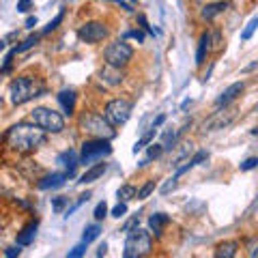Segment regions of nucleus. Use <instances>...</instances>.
I'll use <instances>...</instances> for the list:
<instances>
[{
  "label": "nucleus",
  "instance_id": "c85d7f7f",
  "mask_svg": "<svg viewBox=\"0 0 258 258\" xmlns=\"http://www.w3.org/2000/svg\"><path fill=\"white\" fill-rule=\"evenodd\" d=\"M153 189H155V181H147L142 185V187L138 189V200H147L151 194H153Z\"/></svg>",
  "mask_w": 258,
  "mask_h": 258
},
{
  "label": "nucleus",
  "instance_id": "6ab92c4d",
  "mask_svg": "<svg viewBox=\"0 0 258 258\" xmlns=\"http://www.w3.org/2000/svg\"><path fill=\"white\" fill-rule=\"evenodd\" d=\"M106 170H108V164H95V166L88 168L82 176H80L78 183H82V185L84 183H93V181L99 179V176H103V172H106Z\"/></svg>",
  "mask_w": 258,
  "mask_h": 258
},
{
  "label": "nucleus",
  "instance_id": "423d86ee",
  "mask_svg": "<svg viewBox=\"0 0 258 258\" xmlns=\"http://www.w3.org/2000/svg\"><path fill=\"white\" fill-rule=\"evenodd\" d=\"M110 153H112L110 140H101V138L86 140V142L82 144V153H80V164L93 166L95 161H99V159H103V157H108Z\"/></svg>",
  "mask_w": 258,
  "mask_h": 258
},
{
  "label": "nucleus",
  "instance_id": "20e7f679",
  "mask_svg": "<svg viewBox=\"0 0 258 258\" xmlns=\"http://www.w3.org/2000/svg\"><path fill=\"white\" fill-rule=\"evenodd\" d=\"M80 129L95 136V138H101V140H112L116 136L114 127L108 123V118L95 114V112H84V114L80 116Z\"/></svg>",
  "mask_w": 258,
  "mask_h": 258
},
{
  "label": "nucleus",
  "instance_id": "9b49d317",
  "mask_svg": "<svg viewBox=\"0 0 258 258\" xmlns=\"http://www.w3.org/2000/svg\"><path fill=\"white\" fill-rule=\"evenodd\" d=\"M243 91H245V84H243V82H235V84H230V86L226 88V91H224V93L215 99V106H217V108H226V106H230V103L235 101L237 97H239L241 93H243Z\"/></svg>",
  "mask_w": 258,
  "mask_h": 258
},
{
  "label": "nucleus",
  "instance_id": "2eb2a0df",
  "mask_svg": "<svg viewBox=\"0 0 258 258\" xmlns=\"http://www.w3.org/2000/svg\"><path fill=\"white\" fill-rule=\"evenodd\" d=\"M237 254H239V243L237 241H222V243L215 247V252H213L215 258H237Z\"/></svg>",
  "mask_w": 258,
  "mask_h": 258
},
{
  "label": "nucleus",
  "instance_id": "e433bc0d",
  "mask_svg": "<svg viewBox=\"0 0 258 258\" xmlns=\"http://www.w3.org/2000/svg\"><path fill=\"white\" fill-rule=\"evenodd\" d=\"M254 168H258V157H247L243 164H241V170H243V172L254 170Z\"/></svg>",
  "mask_w": 258,
  "mask_h": 258
},
{
  "label": "nucleus",
  "instance_id": "cd10ccee",
  "mask_svg": "<svg viewBox=\"0 0 258 258\" xmlns=\"http://www.w3.org/2000/svg\"><path fill=\"white\" fill-rule=\"evenodd\" d=\"M153 136H155V129H153V127H151V132H149V134H144V136H142V138H140L138 142H136V144H134V153H136V155H138V151H142L144 147H147V144H151V140H153Z\"/></svg>",
  "mask_w": 258,
  "mask_h": 258
},
{
  "label": "nucleus",
  "instance_id": "49530a36",
  "mask_svg": "<svg viewBox=\"0 0 258 258\" xmlns=\"http://www.w3.org/2000/svg\"><path fill=\"white\" fill-rule=\"evenodd\" d=\"M37 26V18H35V15H30V18L26 20V28H35Z\"/></svg>",
  "mask_w": 258,
  "mask_h": 258
},
{
  "label": "nucleus",
  "instance_id": "09e8293b",
  "mask_svg": "<svg viewBox=\"0 0 258 258\" xmlns=\"http://www.w3.org/2000/svg\"><path fill=\"white\" fill-rule=\"evenodd\" d=\"M249 258H258V245L252 247V252H249Z\"/></svg>",
  "mask_w": 258,
  "mask_h": 258
},
{
  "label": "nucleus",
  "instance_id": "ea45409f",
  "mask_svg": "<svg viewBox=\"0 0 258 258\" xmlns=\"http://www.w3.org/2000/svg\"><path fill=\"white\" fill-rule=\"evenodd\" d=\"M138 22H140V26H142L144 30L151 32V35H159V30H155V28L149 26V22H147V18H144V15H138Z\"/></svg>",
  "mask_w": 258,
  "mask_h": 258
},
{
  "label": "nucleus",
  "instance_id": "c756f323",
  "mask_svg": "<svg viewBox=\"0 0 258 258\" xmlns=\"http://www.w3.org/2000/svg\"><path fill=\"white\" fill-rule=\"evenodd\" d=\"M88 198H91V191H86V194H82V196H80V198H78V203H76L74 207H71V209H67V215H64V217H67V220H69V217H71V215H74V213L78 211V209H80V207H82L84 203H88Z\"/></svg>",
  "mask_w": 258,
  "mask_h": 258
},
{
  "label": "nucleus",
  "instance_id": "473e14b6",
  "mask_svg": "<svg viewBox=\"0 0 258 258\" xmlns=\"http://www.w3.org/2000/svg\"><path fill=\"white\" fill-rule=\"evenodd\" d=\"M86 245H88V243H84V241H82V243L76 245V247L67 254V258H84V254H86Z\"/></svg>",
  "mask_w": 258,
  "mask_h": 258
},
{
  "label": "nucleus",
  "instance_id": "1a4fd4ad",
  "mask_svg": "<svg viewBox=\"0 0 258 258\" xmlns=\"http://www.w3.org/2000/svg\"><path fill=\"white\" fill-rule=\"evenodd\" d=\"M78 37L82 39L84 43H99L108 37V28H106V24H101V22H86L80 26Z\"/></svg>",
  "mask_w": 258,
  "mask_h": 258
},
{
  "label": "nucleus",
  "instance_id": "79ce46f5",
  "mask_svg": "<svg viewBox=\"0 0 258 258\" xmlns=\"http://www.w3.org/2000/svg\"><path fill=\"white\" fill-rule=\"evenodd\" d=\"M32 9V0H20L18 3V11L20 13H28Z\"/></svg>",
  "mask_w": 258,
  "mask_h": 258
},
{
  "label": "nucleus",
  "instance_id": "2f4dec72",
  "mask_svg": "<svg viewBox=\"0 0 258 258\" xmlns=\"http://www.w3.org/2000/svg\"><path fill=\"white\" fill-rule=\"evenodd\" d=\"M64 20V9H60L58 11V15H56V18L50 22V24H47V26L43 28V35H47V32H52V30H56V28H58V24Z\"/></svg>",
  "mask_w": 258,
  "mask_h": 258
},
{
  "label": "nucleus",
  "instance_id": "412c9836",
  "mask_svg": "<svg viewBox=\"0 0 258 258\" xmlns=\"http://www.w3.org/2000/svg\"><path fill=\"white\" fill-rule=\"evenodd\" d=\"M166 224H170V217H168L166 213H155V215L149 217V226H151V230L155 232V237H161Z\"/></svg>",
  "mask_w": 258,
  "mask_h": 258
},
{
  "label": "nucleus",
  "instance_id": "c03bdc74",
  "mask_svg": "<svg viewBox=\"0 0 258 258\" xmlns=\"http://www.w3.org/2000/svg\"><path fill=\"white\" fill-rule=\"evenodd\" d=\"M5 256H7V258H20V249H18V245L7 247V249H5Z\"/></svg>",
  "mask_w": 258,
  "mask_h": 258
},
{
  "label": "nucleus",
  "instance_id": "393cba45",
  "mask_svg": "<svg viewBox=\"0 0 258 258\" xmlns=\"http://www.w3.org/2000/svg\"><path fill=\"white\" fill-rule=\"evenodd\" d=\"M99 235H101V226L99 224H91V226H86V228H84L82 241H84V243H91V241H95Z\"/></svg>",
  "mask_w": 258,
  "mask_h": 258
},
{
  "label": "nucleus",
  "instance_id": "f8f14e48",
  "mask_svg": "<svg viewBox=\"0 0 258 258\" xmlns=\"http://www.w3.org/2000/svg\"><path fill=\"white\" fill-rule=\"evenodd\" d=\"M67 179H69L67 172H54V174H47L43 179H39L37 187L39 189H58V187H62Z\"/></svg>",
  "mask_w": 258,
  "mask_h": 258
},
{
  "label": "nucleus",
  "instance_id": "de8ad7c7",
  "mask_svg": "<svg viewBox=\"0 0 258 258\" xmlns=\"http://www.w3.org/2000/svg\"><path fill=\"white\" fill-rule=\"evenodd\" d=\"M164 120H166V116H164V114H161V116H157L155 120H153V125H151V127H153V129H157V127H159L161 123H164Z\"/></svg>",
  "mask_w": 258,
  "mask_h": 258
},
{
  "label": "nucleus",
  "instance_id": "bb28decb",
  "mask_svg": "<svg viewBox=\"0 0 258 258\" xmlns=\"http://www.w3.org/2000/svg\"><path fill=\"white\" fill-rule=\"evenodd\" d=\"M256 28H258V15H254V18L247 22V26L243 28V32H241V39H243V41H249Z\"/></svg>",
  "mask_w": 258,
  "mask_h": 258
},
{
  "label": "nucleus",
  "instance_id": "b1692460",
  "mask_svg": "<svg viewBox=\"0 0 258 258\" xmlns=\"http://www.w3.org/2000/svg\"><path fill=\"white\" fill-rule=\"evenodd\" d=\"M136 196H138V191H136L134 185H123V187H118V191H116L118 203H129V200Z\"/></svg>",
  "mask_w": 258,
  "mask_h": 258
},
{
  "label": "nucleus",
  "instance_id": "f3484780",
  "mask_svg": "<svg viewBox=\"0 0 258 258\" xmlns=\"http://www.w3.org/2000/svg\"><path fill=\"white\" fill-rule=\"evenodd\" d=\"M211 32H203L198 41V52H196V64H203L207 60V54L211 52Z\"/></svg>",
  "mask_w": 258,
  "mask_h": 258
},
{
  "label": "nucleus",
  "instance_id": "f257e3e1",
  "mask_svg": "<svg viewBox=\"0 0 258 258\" xmlns=\"http://www.w3.org/2000/svg\"><path fill=\"white\" fill-rule=\"evenodd\" d=\"M45 132L41 127H37L35 123H18L11 129H7L5 134V142L7 147L15 153H22V155H28V153H35L39 147L45 144Z\"/></svg>",
  "mask_w": 258,
  "mask_h": 258
},
{
  "label": "nucleus",
  "instance_id": "f704fd0d",
  "mask_svg": "<svg viewBox=\"0 0 258 258\" xmlns=\"http://www.w3.org/2000/svg\"><path fill=\"white\" fill-rule=\"evenodd\" d=\"M123 37H125V39H136L138 43H142V41H144V32H142L140 28H136V30H127Z\"/></svg>",
  "mask_w": 258,
  "mask_h": 258
},
{
  "label": "nucleus",
  "instance_id": "5701e85b",
  "mask_svg": "<svg viewBox=\"0 0 258 258\" xmlns=\"http://www.w3.org/2000/svg\"><path fill=\"white\" fill-rule=\"evenodd\" d=\"M164 151H166V149H164V144H151V147H149V155H147V157H144V159L140 161V164H138V166L142 168V166H147V164H151V161H153V159H159V157H161V153H164Z\"/></svg>",
  "mask_w": 258,
  "mask_h": 258
},
{
  "label": "nucleus",
  "instance_id": "aec40b11",
  "mask_svg": "<svg viewBox=\"0 0 258 258\" xmlns=\"http://www.w3.org/2000/svg\"><path fill=\"white\" fill-rule=\"evenodd\" d=\"M226 9H228V3H226V0H217V3H209V5H205V7H203V18H205V20H213L215 15L224 13Z\"/></svg>",
  "mask_w": 258,
  "mask_h": 258
},
{
  "label": "nucleus",
  "instance_id": "58836bf2",
  "mask_svg": "<svg viewBox=\"0 0 258 258\" xmlns=\"http://www.w3.org/2000/svg\"><path fill=\"white\" fill-rule=\"evenodd\" d=\"M110 213H112V217H123L127 213V203H118Z\"/></svg>",
  "mask_w": 258,
  "mask_h": 258
},
{
  "label": "nucleus",
  "instance_id": "37998d69",
  "mask_svg": "<svg viewBox=\"0 0 258 258\" xmlns=\"http://www.w3.org/2000/svg\"><path fill=\"white\" fill-rule=\"evenodd\" d=\"M211 41H213V47H211V50H222V37H220V32H213V35H211Z\"/></svg>",
  "mask_w": 258,
  "mask_h": 258
},
{
  "label": "nucleus",
  "instance_id": "39448f33",
  "mask_svg": "<svg viewBox=\"0 0 258 258\" xmlns=\"http://www.w3.org/2000/svg\"><path fill=\"white\" fill-rule=\"evenodd\" d=\"M30 118L45 134H60L64 129V118L60 116V112L50 110V108H35L30 112Z\"/></svg>",
  "mask_w": 258,
  "mask_h": 258
},
{
  "label": "nucleus",
  "instance_id": "4be33fe9",
  "mask_svg": "<svg viewBox=\"0 0 258 258\" xmlns=\"http://www.w3.org/2000/svg\"><path fill=\"white\" fill-rule=\"evenodd\" d=\"M205 159H207V153H205V151H198V153H196V155H194L191 159H187V161H185V166L176 168V174H174V179H179L181 174H185L187 170H191V168H196V166L200 164V161H205Z\"/></svg>",
  "mask_w": 258,
  "mask_h": 258
},
{
  "label": "nucleus",
  "instance_id": "0eeeda50",
  "mask_svg": "<svg viewBox=\"0 0 258 258\" xmlns=\"http://www.w3.org/2000/svg\"><path fill=\"white\" fill-rule=\"evenodd\" d=\"M132 56H134V50H132V45L125 43L123 39L120 41H114V43H110L106 50H103V58H106V64H112V67H125V64L132 60Z\"/></svg>",
  "mask_w": 258,
  "mask_h": 258
},
{
  "label": "nucleus",
  "instance_id": "8fccbe9b",
  "mask_svg": "<svg viewBox=\"0 0 258 258\" xmlns=\"http://www.w3.org/2000/svg\"><path fill=\"white\" fill-rule=\"evenodd\" d=\"M252 134H254V136H258V127H256V129H252Z\"/></svg>",
  "mask_w": 258,
  "mask_h": 258
},
{
  "label": "nucleus",
  "instance_id": "9d476101",
  "mask_svg": "<svg viewBox=\"0 0 258 258\" xmlns=\"http://www.w3.org/2000/svg\"><path fill=\"white\" fill-rule=\"evenodd\" d=\"M235 118H237V110H235V108H228V106H226L224 110L215 112V114H213L211 118H207L205 123H203V129H205V132H217V129L228 127V125H230Z\"/></svg>",
  "mask_w": 258,
  "mask_h": 258
},
{
  "label": "nucleus",
  "instance_id": "a19ab883",
  "mask_svg": "<svg viewBox=\"0 0 258 258\" xmlns=\"http://www.w3.org/2000/svg\"><path fill=\"white\" fill-rule=\"evenodd\" d=\"M174 187H176V179L172 176V179H168L164 185H161V194H170Z\"/></svg>",
  "mask_w": 258,
  "mask_h": 258
},
{
  "label": "nucleus",
  "instance_id": "dca6fc26",
  "mask_svg": "<svg viewBox=\"0 0 258 258\" xmlns=\"http://www.w3.org/2000/svg\"><path fill=\"white\" fill-rule=\"evenodd\" d=\"M37 228H39L37 220L24 226V228L18 232V239H15V241H18V245H30L32 241H35V237H37Z\"/></svg>",
  "mask_w": 258,
  "mask_h": 258
},
{
  "label": "nucleus",
  "instance_id": "ddd939ff",
  "mask_svg": "<svg viewBox=\"0 0 258 258\" xmlns=\"http://www.w3.org/2000/svg\"><path fill=\"white\" fill-rule=\"evenodd\" d=\"M56 161H58V164L64 168V170H67L69 176H74V174H76V168H78V164H80V157H78L76 151L69 149V151H62Z\"/></svg>",
  "mask_w": 258,
  "mask_h": 258
},
{
  "label": "nucleus",
  "instance_id": "a18cd8bd",
  "mask_svg": "<svg viewBox=\"0 0 258 258\" xmlns=\"http://www.w3.org/2000/svg\"><path fill=\"white\" fill-rule=\"evenodd\" d=\"M106 252H108V245H106V243H101L99 249H97V258H103V256H106Z\"/></svg>",
  "mask_w": 258,
  "mask_h": 258
},
{
  "label": "nucleus",
  "instance_id": "4c0bfd02",
  "mask_svg": "<svg viewBox=\"0 0 258 258\" xmlns=\"http://www.w3.org/2000/svg\"><path fill=\"white\" fill-rule=\"evenodd\" d=\"M138 224H140V215L136 213L132 220L129 222H125V226H123V232H129V230H134V228H138Z\"/></svg>",
  "mask_w": 258,
  "mask_h": 258
},
{
  "label": "nucleus",
  "instance_id": "a211bd4d",
  "mask_svg": "<svg viewBox=\"0 0 258 258\" xmlns=\"http://www.w3.org/2000/svg\"><path fill=\"white\" fill-rule=\"evenodd\" d=\"M58 103H60V108L64 110V114H74V110H76V91H60L58 95Z\"/></svg>",
  "mask_w": 258,
  "mask_h": 258
},
{
  "label": "nucleus",
  "instance_id": "72a5a7b5",
  "mask_svg": "<svg viewBox=\"0 0 258 258\" xmlns=\"http://www.w3.org/2000/svg\"><path fill=\"white\" fill-rule=\"evenodd\" d=\"M93 215H95V220H97V222H101L103 217L108 215V205H106V203H99V205L95 207V213H93Z\"/></svg>",
  "mask_w": 258,
  "mask_h": 258
},
{
  "label": "nucleus",
  "instance_id": "a878e982",
  "mask_svg": "<svg viewBox=\"0 0 258 258\" xmlns=\"http://www.w3.org/2000/svg\"><path fill=\"white\" fill-rule=\"evenodd\" d=\"M185 129V127H183ZM183 129H176V132H166L164 134V140H161V144H164V149H174V144H176V140H179V136L183 134Z\"/></svg>",
  "mask_w": 258,
  "mask_h": 258
},
{
  "label": "nucleus",
  "instance_id": "6e6552de",
  "mask_svg": "<svg viewBox=\"0 0 258 258\" xmlns=\"http://www.w3.org/2000/svg\"><path fill=\"white\" fill-rule=\"evenodd\" d=\"M132 110H134V103L127 101V99H112L108 101L106 106V118L112 127H118V125H125L129 116H132Z\"/></svg>",
  "mask_w": 258,
  "mask_h": 258
},
{
  "label": "nucleus",
  "instance_id": "7ed1b4c3",
  "mask_svg": "<svg viewBox=\"0 0 258 258\" xmlns=\"http://www.w3.org/2000/svg\"><path fill=\"white\" fill-rule=\"evenodd\" d=\"M151 249H153V239H151L149 230H144L138 226V228L127 232L123 258H144L151 254Z\"/></svg>",
  "mask_w": 258,
  "mask_h": 258
},
{
  "label": "nucleus",
  "instance_id": "f03ea898",
  "mask_svg": "<svg viewBox=\"0 0 258 258\" xmlns=\"http://www.w3.org/2000/svg\"><path fill=\"white\" fill-rule=\"evenodd\" d=\"M45 93V84L39 78L32 76H20L9 84V99L13 106H22L35 97H41Z\"/></svg>",
  "mask_w": 258,
  "mask_h": 258
},
{
  "label": "nucleus",
  "instance_id": "4468645a",
  "mask_svg": "<svg viewBox=\"0 0 258 258\" xmlns=\"http://www.w3.org/2000/svg\"><path fill=\"white\" fill-rule=\"evenodd\" d=\"M99 76H101V82L106 86H118L120 82H123V71H120L118 67H112V64H106Z\"/></svg>",
  "mask_w": 258,
  "mask_h": 258
},
{
  "label": "nucleus",
  "instance_id": "7c9ffc66",
  "mask_svg": "<svg viewBox=\"0 0 258 258\" xmlns=\"http://www.w3.org/2000/svg\"><path fill=\"white\" fill-rule=\"evenodd\" d=\"M37 43H39V37H37V35H32V37H28V39H26V41H24L22 45H18V47H15V52H18V54H22V52L30 50V47H35Z\"/></svg>",
  "mask_w": 258,
  "mask_h": 258
},
{
  "label": "nucleus",
  "instance_id": "c9c22d12",
  "mask_svg": "<svg viewBox=\"0 0 258 258\" xmlns=\"http://www.w3.org/2000/svg\"><path fill=\"white\" fill-rule=\"evenodd\" d=\"M64 205H67V198H64V196H56V198H52V209H54L56 213L62 211Z\"/></svg>",
  "mask_w": 258,
  "mask_h": 258
}]
</instances>
